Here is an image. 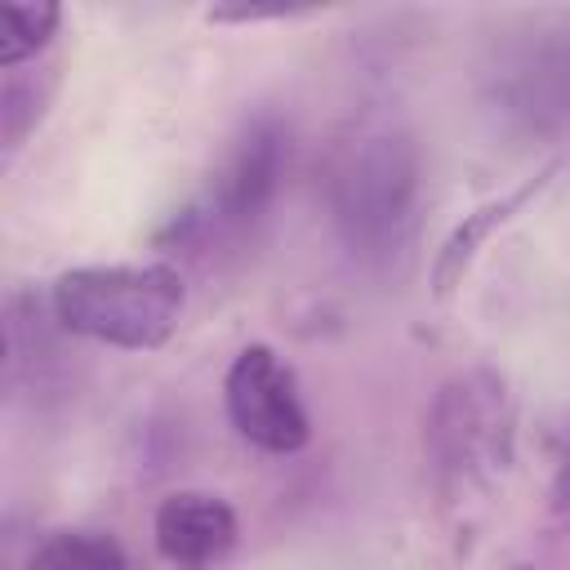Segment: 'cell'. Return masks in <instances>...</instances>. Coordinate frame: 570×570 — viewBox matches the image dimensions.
<instances>
[{
    "label": "cell",
    "instance_id": "obj_7",
    "mask_svg": "<svg viewBox=\"0 0 570 570\" xmlns=\"http://www.w3.org/2000/svg\"><path fill=\"white\" fill-rule=\"evenodd\" d=\"M27 570H125V552L98 530H62L31 552Z\"/></svg>",
    "mask_w": 570,
    "mask_h": 570
},
{
    "label": "cell",
    "instance_id": "obj_6",
    "mask_svg": "<svg viewBox=\"0 0 570 570\" xmlns=\"http://www.w3.org/2000/svg\"><path fill=\"white\" fill-rule=\"evenodd\" d=\"M548 174H552V165H548V169H539L534 178H525V183H521L517 191H508L503 200H490L485 209H476L472 218H463V223L454 227V236L445 240V249H441V258H436V285H441V289H450V285H454V276L468 267V258L476 254V245H481V240H485L503 218H512V214H517V209H521V205H525V200L548 183Z\"/></svg>",
    "mask_w": 570,
    "mask_h": 570
},
{
    "label": "cell",
    "instance_id": "obj_4",
    "mask_svg": "<svg viewBox=\"0 0 570 570\" xmlns=\"http://www.w3.org/2000/svg\"><path fill=\"white\" fill-rule=\"evenodd\" d=\"M281 169H285V134H281V125L276 120H254L236 138L227 165L218 169L205 209L191 214V227H200L209 236L249 232L267 214V205H272V196L281 187Z\"/></svg>",
    "mask_w": 570,
    "mask_h": 570
},
{
    "label": "cell",
    "instance_id": "obj_1",
    "mask_svg": "<svg viewBox=\"0 0 570 570\" xmlns=\"http://www.w3.org/2000/svg\"><path fill=\"white\" fill-rule=\"evenodd\" d=\"M419 196L423 165L405 134L379 129L352 142L330 178V218L343 249L379 272L405 258L419 223Z\"/></svg>",
    "mask_w": 570,
    "mask_h": 570
},
{
    "label": "cell",
    "instance_id": "obj_8",
    "mask_svg": "<svg viewBox=\"0 0 570 570\" xmlns=\"http://www.w3.org/2000/svg\"><path fill=\"white\" fill-rule=\"evenodd\" d=\"M58 27V4H4V36H0V62L13 71L18 62H27L36 49H45V40Z\"/></svg>",
    "mask_w": 570,
    "mask_h": 570
},
{
    "label": "cell",
    "instance_id": "obj_2",
    "mask_svg": "<svg viewBox=\"0 0 570 570\" xmlns=\"http://www.w3.org/2000/svg\"><path fill=\"white\" fill-rule=\"evenodd\" d=\"M53 316L94 343L147 352L174 334L183 316V281L165 263L71 267L53 281Z\"/></svg>",
    "mask_w": 570,
    "mask_h": 570
},
{
    "label": "cell",
    "instance_id": "obj_3",
    "mask_svg": "<svg viewBox=\"0 0 570 570\" xmlns=\"http://www.w3.org/2000/svg\"><path fill=\"white\" fill-rule=\"evenodd\" d=\"M223 401H227L232 428L267 454H294L312 436L294 370L263 343L245 347L232 361V370L223 379Z\"/></svg>",
    "mask_w": 570,
    "mask_h": 570
},
{
    "label": "cell",
    "instance_id": "obj_5",
    "mask_svg": "<svg viewBox=\"0 0 570 570\" xmlns=\"http://www.w3.org/2000/svg\"><path fill=\"white\" fill-rule=\"evenodd\" d=\"M156 548L183 570H205L236 548V512L209 490H178L156 508Z\"/></svg>",
    "mask_w": 570,
    "mask_h": 570
}]
</instances>
